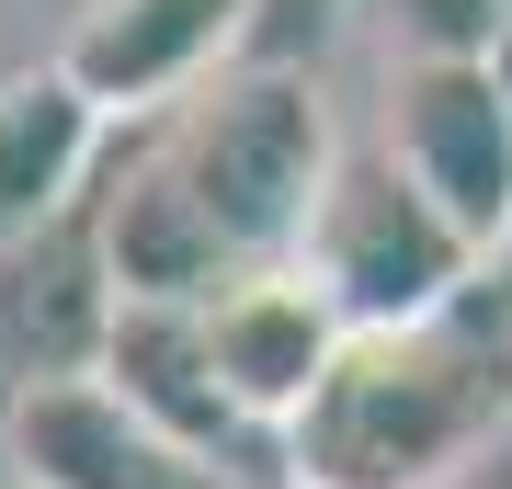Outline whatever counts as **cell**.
Instances as JSON below:
<instances>
[{"label":"cell","instance_id":"1","mask_svg":"<svg viewBox=\"0 0 512 489\" xmlns=\"http://www.w3.org/2000/svg\"><path fill=\"white\" fill-rule=\"evenodd\" d=\"M342 171L330 103L308 69H228L183 114L137 126L92 194V262L114 308H205L239 273H274L308 251L319 194Z\"/></svg>","mask_w":512,"mask_h":489},{"label":"cell","instance_id":"2","mask_svg":"<svg viewBox=\"0 0 512 489\" xmlns=\"http://www.w3.org/2000/svg\"><path fill=\"white\" fill-rule=\"evenodd\" d=\"M512 433V308L490 285L399 330H342L319 399L285 421V489H444Z\"/></svg>","mask_w":512,"mask_h":489},{"label":"cell","instance_id":"3","mask_svg":"<svg viewBox=\"0 0 512 489\" xmlns=\"http://www.w3.org/2000/svg\"><path fill=\"white\" fill-rule=\"evenodd\" d=\"M296 273L342 308V330H399V319H433V308H456V296L490 285L478 239L444 217L387 148H342Z\"/></svg>","mask_w":512,"mask_h":489},{"label":"cell","instance_id":"4","mask_svg":"<svg viewBox=\"0 0 512 489\" xmlns=\"http://www.w3.org/2000/svg\"><path fill=\"white\" fill-rule=\"evenodd\" d=\"M0 444H12L23 489H285L274 467H217V455L148 433L92 364L23 376V399L0 410Z\"/></svg>","mask_w":512,"mask_h":489},{"label":"cell","instance_id":"5","mask_svg":"<svg viewBox=\"0 0 512 489\" xmlns=\"http://www.w3.org/2000/svg\"><path fill=\"white\" fill-rule=\"evenodd\" d=\"M239 35H251V0H80L69 46H57L46 69L126 137V126L183 114L205 80H228Z\"/></svg>","mask_w":512,"mask_h":489},{"label":"cell","instance_id":"6","mask_svg":"<svg viewBox=\"0 0 512 489\" xmlns=\"http://www.w3.org/2000/svg\"><path fill=\"white\" fill-rule=\"evenodd\" d=\"M376 148L478 239V262L512 251V103L490 91V69H387Z\"/></svg>","mask_w":512,"mask_h":489},{"label":"cell","instance_id":"7","mask_svg":"<svg viewBox=\"0 0 512 489\" xmlns=\"http://www.w3.org/2000/svg\"><path fill=\"white\" fill-rule=\"evenodd\" d=\"M92 376L148 421V433L217 455V467H274V478H285V455L262 444L251 421H239V399L217 387L205 308H114V296H103V319H92Z\"/></svg>","mask_w":512,"mask_h":489},{"label":"cell","instance_id":"8","mask_svg":"<svg viewBox=\"0 0 512 489\" xmlns=\"http://www.w3.org/2000/svg\"><path fill=\"white\" fill-rule=\"evenodd\" d=\"M205 342H217V387L239 399V421L285 455V421L319 399L330 353H342V308L296 262H274V273H239L228 296H205Z\"/></svg>","mask_w":512,"mask_h":489},{"label":"cell","instance_id":"9","mask_svg":"<svg viewBox=\"0 0 512 489\" xmlns=\"http://www.w3.org/2000/svg\"><path fill=\"white\" fill-rule=\"evenodd\" d=\"M103 160H114V126H103L57 69L0 80V251L46 239V228L103 182Z\"/></svg>","mask_w":512,"mask_h":489},{"label":"cell","instance_id":"10","mask_svg":"<svg viewBox=\"0 0 512 489\" xmlns=\"http://www.w3.org/2000/svg\"><path fill=\"white\" fill-rule=\"evenodd\" d=\"M387 23V69H490V46L512 35V0H376Z\"/></svg>","mask_w":512,"mask_h":489},{"label":"cell","instance_id":"11","mask_svg":"<svg viewBox=\"0 0 512 489\" xmlns=\"http://www.w3.org/2000/svg\"><path fill=\"white\" fill-rule=\"evenodd\" d=\"M490 91H501V103H512V35L490 46Z\"/></svg>","mask_w":512,"mask_h":489},{"label":"cell","instance_id":"12","mask_svg":"<svg viewBox=\"0 0 512 489\" xmlns=\"http://www.w3.org/2000/svg\"><path fill=\"white\" fill-rule=\"evenodd\" d=\"M12 489H23V478H12Z\"/></svg>","mask_w":512,"mask_h":489}]
</instances>
